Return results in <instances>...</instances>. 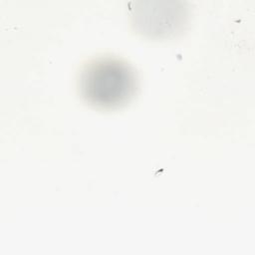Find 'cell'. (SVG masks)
<instances>
[{"label": "cell", "instance_id": "6da1fadb", "mask_svg": "<svg viewBox=\"0 0 255 255\" xmlns=\"http://www.w3.org/2000/svg\"><path fill=\"white\" fill-rule=\"evenodd\" d=\"M80 90L83 98L95 107L117 108L132 97L135 90L134 74L120 60L99 59L83 70Z\"/></svg>", "mask_w": 255, "mask_h": 255}]
</instances>
